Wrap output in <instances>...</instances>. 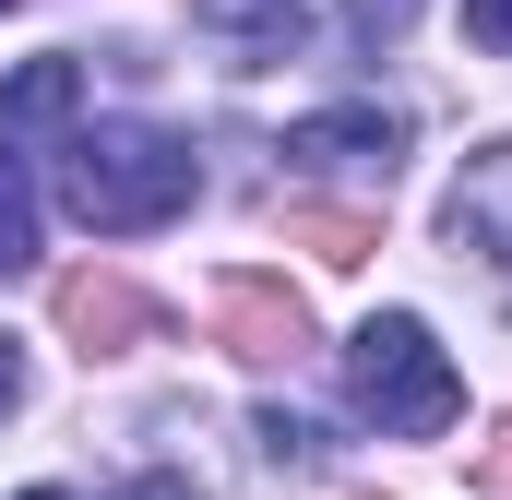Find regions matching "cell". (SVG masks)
<instances>
[{"instance_id": "cell-1", "label": "cell", "mask_w": 512, "mask_h": 500, "mask_svg": "<svg viewBox=\"0 0 512 500\" xmlns=\"http://www.w3.org/2000/svg\"><path fill=\"white\" fill-rule=\"evenodd\" d=\"M191 191H203V167H191V143L155 120H96L60 143V203L96 227V239H143V227H179L191 215Z\"/></svg>"}, {"instance_id": "cell-2", "label": "cell", "mask_w": 512, "mask_h": 500, "mask_svg": "<svg viewBox=\"0 0 512 500\" xmlns=\"http://www.w3.org/2000/svg\"><path fill=\"white\" fill-rule=\"evenodd\" d=\"M346 393H358V417H370L382 441H441V429L465 417V381H453V358L429 346L417 310L358 322V346H346Z\"/></svg>"}, {"instance_id": "cell-3", "label": "cell", "mask_w": 512, "mask_h": 500, "mask_svg": "<svg viewBox=\"0 0 512 500\" xmlns=\"http://www.w3.org/2000/svg\"><path fill=\"white\" fill-rule=\"evenodd\" d=\"M48 310H60V334H72L84 358H120V346L155 334V298H143L131 274H60V286H48Z\"/></svg>"}, {"instance_id": "cell-4", "label": "cell", "mask_w": 512, "mask_h": 500, "mask_svg": "<svg viewBox=\"0 0 512 500\" xmlns=\"http://www.w3.org/2000/svg\"><path fill=\"white\" fill-rule=\"evenodd\" d=\"M215 334H227L239 358H298V346H310V310H298L274 274H227V286H215Z\"/></svg>"}, {"instance_id": "cell-5", "label": "cell", "mask_w": 512, "mask_h": 500, "mask_svg": "<svg viewBox=\"0 0 512 500\" xmlns=\"http://www.w3.org/2000/svg\"><path fill=\"white\" fill-rule=\"evenodd\" d=\"M286 155H298V167H358V179H393L405 120H382V108H334V120H298V131H286Z\"/></svg>"}, {"instance_id": "cell-6", "label": "cell", "mask_w": 512, "mask_h": 500, "mask_svg": "<svg viewBox=\"0 0 512 500\" xmlns=\"http://www.w3.org/2000/svg\"><path fill=\"white\" fill-rule=\"evenodd\" d=\"M72 108H84V60H24V72L0 84V143L24 155L36 131H60Z\"/></svg>"}, {"instance_id": "cell-7", "label": "cell", "mask_w": 512, "mask_h": 500, "mask_svg": "<svg viewBox=\"0 0 512 500\" xmlns=\"http://www.w3.org/2000/svg\"><path fill=\"white\" fill-rule=\"evenodd\" d=\"M286 239L310 250V262H334V274H346V262H370V250H382V215H370V203H298V215H286Z\"/></svg>"}, {"instance_id": "cell-8", "label": "cell", "mask_w": 512, "mask_h": 500, "mask_svg": "<svg viewBox=\"0 0 512 500\" xmlns=\"http://www.w3.org/2000/svg\"><path fill=\"white\" fill-rule=\"evenodd\" d=\"M453 227H465L477 250H501V274H512V143H489V155H477V179H465Z\"/></svg>"}, {"instance_id": "cell-9", "label": "cell", "mask_w": 512, "mask_h": 500, "mask_svg": "<svg viewBox=\"0 0 512 500\" xmlns=\"http://www.w3.org/2000/svg\"><path fill=\"white\" fill-rule=\"evenodd\" d=\"M36 262V179H24V155L0 143V286Z\"/></svg>"}, {"instance_id": "cell-10", "label": "cell", "mask_w": 512, "mask_h": 500, "mask_svg": "<svg viewBox=\"0 0 512 500\" xmlns=\"http://www.w3.org/2000/svg\"><path fill=\"white\" fill-rule=\"evenodd\" d=\"M262 453H274V465H322V429H310V417H286V405H274V417H262Z\"/></svg>"}, {"instance_id": "cell-11", "label": "cell", "mask_w": 512, "mask_h": 500, "mask_svg": "<svg viewBox=\"0 0 512 500\" xmlns=\"http://www.w3.org/2000/svg\"><path fill=\"white\" fill-rule=\"evenodd\" d=\"M465 48H512V0H465Z\"/></svg>"}, {"instance_id": "cell-12", "label": "cell", "mask_w": 512, "mask_h": 500, "mask_svg": "<svg viewBox=\"0 0 512 500\" xmlns=\"http://www.w3.org/2000/svg\"><path fill=\"white\" fill-rule=\"evenodd\" d=\"M477 489H489V500H512V417H501V441L477 453Z\"/></svg>"}, {"instance_id": "cell-13", "label": "cell", "mask_w": 512, "mask_h": 500, "mask_svg": "<svg viewBox=\"0 0 512 500\" xmlns=\"http://www.w3.org/2000/svg\"><path fill=\"white\" fill-rule=\"evenodd\" d=\"M120 500H191V489H179V477H131Z\"/></svg>"}, {"instance_id": "cell-14", "label": "cell", "mask_w": 512, "mask_h": 500, "mask_svg": "<svg viewBox=\"0 0 512 500\" xmlns=\"http://www.w3.org/2000/svg\"><path fill=\"white\" fill-rule=\"evenodd\" d=\"M215 12H262V24H286V0H215Z\"/></svg>"}, {"instance_id": "cell-15", "label": "cell", "mask_w": 512, "mask_h": 500, "mask_svg": "<svg viewBox=\"0 0 512 500\" xmlns=\"http://www.w3.org/2000/svg\"><path fill=\"white\" fill-rule=\"evenodd\" d=\"M12 393H24V370H12V346H0V417H12Z\"/></svg>"}, {"instance_id": "cell-16", "label": "cell", "mask_w": 512, "mask_h": 500, "mask_svg": "<svg viewBox=\"0 0 512 500\" xmlns=\"http://www.w3.org/2000/svg\"><path fill=\"white\" fill-rule=\"evenodd\" d=\"M24 500H60V489H24Z\"/></svg>"}, {"instance_id": "cell-17", "label": "cell", "mask_w": 512, "mask_h": 500, "mask_svg": "<svg viewBox=\"0 0 512 500\" xmlns=\"http://www.w3.org/2000/svg\"><path fill=\"white\" fill-rule=\"evenodd\" d=\"M0 12H12V0H0Z\"/></svg>"}]
</instances>
